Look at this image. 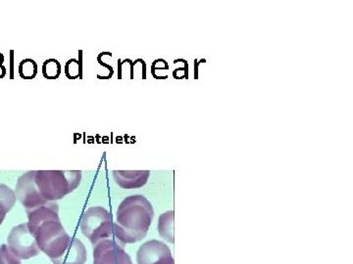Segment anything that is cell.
<instances>
[{"instance_id":"obj_1","label":"cell","mask_w":353,"mask_h":264,"mask_svg":"<svg viewBox=\"0 0 353 264\" xmlns=\"http://www.w3.org/2000/svg\"><path fill=\"white\" fill-rule=\"evenodd\" d=\"M154 212L145 197H127L118 207L113 224L114 237L123 244H134L143 239L152 224Z\"/></svg>"},{"instance_id":"obj_2","label":"cell","mask_w":353,"mask_h":264,"mask_svg":"<svg viewBox=\"0 0 353 264\" xmlns=\"http://www.w3.org/2000/svg\"><path fill=\"white\" fill-rule=\"evenodd\" d=\"M82 180L81 170H37L36 184L48 201L61 200L78 188Z\"/></svg>"},{"instance_id":"obj_3","label":"cell","mask_w":353,"mask_h":264,"mask_svg":"<svg viewBox=\"0 0 353 264\" xmlns=\"http://www.w3.org/2000/svg\"><path fill=\"white\" fill-rule=\"evenodd\" d=\"M34 236L39 251L43 252L51 261L63 254L71 241L60 220L43 222L38 227Z\"/></svg>"},{"instance_id":"obj_4","label":"cell","mask_w":353,"mask_h":264,"mask_svg":"<svg viewBox=\"0 0 353 264\" xmlns=\"http://www.w3.org/2000/svg\"><path fill=\"white\" fill-rule=\"evenodd\" d=\"M112 215L106 208L92 207L83 214L81 230L92 247L101 240L114 237Z\"/></svg>"},{"instance_id":"obj_5","label":"cell","mask_w":353,"mask_h":264,"mask_svg":"<svg viewBox=\"0 0 353 264\" xmlns=\"http://www.w3.org/2000/svg\"><path fill=\"white\" fill-rule=\"evenodd\" d=\"M7 242L11 252L22 261L34 258L41 252L34 236L30 232L27 222L14 226L7 237Z\"/></svg>"},{"instance_id":"obj_6","label":"cell","mask_w":353,"mask_h":264,"mask_svg":"<svg viewBox=\"0 0 353 264\" xmlns=\"http://www.w3.org/2000/svg\"><path fill=\"white\" fill-rule=\"evenodd\" d=\"M36 173L37 170L28 171L18 178L16 184V198L27 210H34L48 203L39 193L36 184Z\"/></svg>"},{"instance_id":"obj_7","label":"cell","mask_w":353,"mask_h":264,"mask_svg":"<svg viewBox=\"0 0 353 264\" xmlns=\"http://www.w3.org/2000/svg\"><path fill=\"white\" fill-rule=\"evenodd\" d=\"M125 245L116 238L101 240L94 245V264H132Z\"/></svg>"},{"instance_id":"obj_8","label":"cell","mask_w":353,"mask_h":264,"mask_svg":"<svg viewBox=\"0 0 353 264\" xmlns=\"http://www.w3.org/2000/svg\"><path fill=\"white\" fill-rule=\"evenodd\" d=\"M137 261L138 264H174L168 245L157 240L148 241L139 247Z\"/></svg>"},{"instance_id":"obj_9","label":"cell","mask_w":353,"mask_h":264,"mask_svg":"<svg viewBox=\"0 0 353 264\" xmlns=\"http://www.w3.org/2000/svg\"><path fill=\"white\" fill-rule=\"evenodd\" d=\"M28 227L30 232L34 235L38 227L48 220H60L58 206L53 201H48L46 205L34 208V210H27Z\"/></svg>"},{"instance_id":"obj_10","label":"cell","mask_w":353,"mask_h":264,"mask_svg":"<svg viewBox=\"0 0 353 264\" xmlns=\"http://www.w3.org/2000/svg\"><path fill=\"white\" fill-rule=\"evenodd\" d=\"M150 170H113L115 182L123 189H138L145 186Z\"/></svg>"},{"instance_id":"obj_11","label":"cell","mask_w":353,"mask_h":264,"mask_svg":"<svg viewBox=\"0 0 353 264\" xmlns=\"http://www.w3.org/2000/svg\"><path fill=\"white\" fill-rule=\"evenodd\" d=\"M87 249L82 241L71 237L68 247L59 258L52 261L53 264H85L87 261Z\"/></svg>"},{"instance_id":"obj_12","label":"cell","mask_w":353,"mask_h":264,"mask_svg":"<svg viewBox=\"0 0 353 264\" xmlns=\"http://www.w3.org/2000/svg\"><path fill=\"white\" fill-rule=\"evenodd\" d=\"M16 194L15 191L9 188L6 184L0 183V220L3 221L6 214L12 210L15 205Z\"/></svg>"},{"instance_id":"obj_13","label":"cell","mask_w":353,"mask_h":264,"mask_svg":"<svg viewBox=\"0 0 353 264\" xmlns=\"http://www.w3.org/2000/svg\"><path fill=\"white\" fill-rule=\"evenodd\" d=\"M158 230L160 236L168 242L174 243V212H165L160 215Z\"/></svg>"},{"instance_id":"obj_14","label":"cell","mask_w":353,"mask_h":264,"mask_svg":"<svg viewBox=\"0 0 353 264\" xmlns=\"http://www.w3.org/2000/svg\"><path fill=\"white\" fill-rule=\"evenodd\" d=\"M43 73L44 78H48V80H55L61 73V65L57 60H48V61L44 62Z\"/></svg>"},{"instance_id":"obj_15","label":"cell","mask_w":353,"mask_h":264,"mask_svg":"<svg viewBox=\"0 0 353 264\" xmlns=\"http://www.w3.org/2000/svg\"><path fill=\"white\" fill-rule=\"evenodd\" d=\"M22 259L16 256L11 252L8 245L3 244L0 245V264H22Z\"/></svg>"},{"instance_id":"obj_16","label":"cell","mask_w":353,"mask_h":264,"mask_svg":"<svg viewBox=\"0 0 353 264\" xmlns=\"http://www.w3.org/2000/svg\"><path fill=\"white\" fill-rule=\"evenodd\" d=\"M38 66L32 60H25L20 65V75L23 78H34L38 72Z\"/></svg>"},{"instance_id":"obj_17","label":"cell","mask_w":353,"mask_h":264,"mask_svg":"<svg viewBox=\"0 0 353 264\" xmlns=\"http://www.w3.org/2000/svg\"><path fill=\"white\" fill-rule=\"evenodd\" d=\"M65 73H66L68 78H78L79 74H80V67H79L78 62L76 60H70L68 63L65 67Z\"/></svg>"}]
</instances>
